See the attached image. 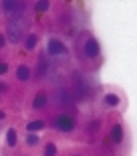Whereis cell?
Listing matches in <instances>:
<instances>
[{
  "label": "cell",
  "instance_id": "6da1fadb",
  "mask_svg": "<svg viewBox=\"0 0 137 156\" xmlns=\"http://www.w3.org/2000/svg\"><path fill=\"white\" fill-rule=\"evenodd\" d=\"M57 128H58V130H63V132H71V130L75 128L73 118H68V116H61V118H57Z\"/></svg>",
  "mask_w": 137,
  "mask_h": 156
},
{
  "label": "cell",
  "instance_id": "7a4b0ae2",
  "mask_svg": "<svg viewBox=\"0 0 137 156\" xmlns=\"http://www.w3.org/2000/svg\"><path fill=\"white\" fill-rule=\"evenodd\" d=\"M48 53L51 55H65L67 53V47L63 45V43H58V41H48Z\"/></svg>",
  "mask_w": 137,
  "mask_h": 156
},
{
  "label": "cell",
  "instance_id": "3957f363",
  "mask_svg": "<svg viewBox=\"0 0 137 156\" xmlns=\"http://www.w3.org/2000/svg\"><path fill=\"white\" fill-rule=\"evenodd\" d=\"M97 53H99V43L95 39H89L85 43V55L93 59V57H97Z\"/></svg>",
  "mask_w": 137,
  "mask_h": 156
},
{
  "label": "cell",
  "instance_id": "277c9868",
  "mask_svg": "<svg viewBox=\"0 0 137 156\" xmlns=\"http://www.w3.org/2000/svg\"><path fill=\"white\" fill-rule=\"evenodd\" d=\"M8 30H10V39H12V43H16L18 39H20V24H8Z\"/></svg>",
  "mask_w": 137,
  "mask_h": 156
},
{
  "label": "cell",
  "instance_id": "5b68a950",
  "mask_svg": "<svg viewBox=\"0 0 137 156\" xmlns=\"http://www.w3.org/2000/svg\"><path fill=\"white\" fill-rule=\"evenodd\" d=\"M16 75H18V79H20V81H26L30 77V69L26 67V65H20L18 71H16Z\"/></svg>",
  "mask_w": 137,
  "mask_h": 156
},
{
  "label": "cell",
  "instance_id": "8992f818",
  "mask_svg": "<svg viewBox=\"0 0 137 156\" xmlns=\"http://www.w3.org/2000/svg\"><path fill=\"white\" fill-rule=\"evenodd\" d=\"M111 138H113V142H121V138H123V128L115 126L113 130H111Z\"/></svg>",
  "mask_w": 137,
  "mask_h": 156
},
{
  "label": "cell",
  "instance_id": "52a82bcc",
  "mask_svg": "<svg viewBox=\"0 0 137 156\" xmlns=\"http://www.w3.org/2000/svg\"><path fill=\"white\" fill-rule=\"evenodd\" d=\"M40 128H45V122L42 120H34V122H28V124H26V130H28V132L40 130Z\"/></svg>",
  "mask_w": 137,
  "mask_h": 156
},
{
  "label": "cell",
  "instance_id": "ba28073f",
  "mask_svg": "<svg viewBox=\"0 0 137 156\" xmlns=\"http://www.w3.org/2000/svg\"><path fill=\"white\" fill-rule=\"evenodd\" d=\"M6 144L8 146H14L16 144V130H8V132H6Z\"/></svg>",
  "mask_w": 137,
  "mask_h": 156
},
{
  "label": "cell",
  "instance_id": "9c48e42d",
  "mask_svg": "<svg viewBox=\"0 0 137 156\" xmlns=\"http://www.w3.org/2000/svg\"><path fill=\"white\" fill-rule=\"evenodd\" d=\"M45 104H46V98L42 95V93H38V95L34 98V108H36V110H40V108H45Z\"/></svg>",
  "mask_w": 137,
  "mask_h": 156
},
{
  "label": "cell",
  "instance_id": "30bf717a",
  "mask_svg": "<svg viewBox=\"0 0 137 156\" xmlns=\"http://www.w3.org/2000/svg\"><path fill=\"white\" fill-rule=\"evenodd\" d=\"M105 104L113 108V105H117V104H119V98H117V95H107V98H105Z\"/></svg>",
  "mask_w": 137,
  "mask_h": 156
},
{
  "label": "cell",
  "instance_id": "8fae6325",
  "mask_svg": "<svg viewBox=\"0 0 137 156\" xmlns=\"http://www.w3.org/2000/svg\"><path fill=\"white\" fill-rule=\"evenodd\" d=\"M24 45H26V49H34V47H36V37L34 35L26 37V43H24Z\"/></svg>",
  "mask_w": 137,
  "mask_h": 156
},
{
  "label": "cell",
  "instance_id": "7c38bea8",
  "mask_svg": "<svg viewBox=\"0 0 137 156\" xmlns=\"http://www.w3.org/2000/svg\"><path fill=\"white\" fill-rule=\"evenodd\" d=\"M55 154H57V146H55V144H46L45 156H55Z\"/></svg>",
  "mask_w": 137,
  "mask_h": 156
},
{
  "label": "cell",
  "instance_id": "4fadbf2b",
  "mask_svg": "<svg viewBox=\"0 0 137 156\" xmlns=\"http://www.w3.org/2000/svg\"><path fill=\"white\" fill-rule=\"evenodd\" d=\"M46 8H48V2H38V4H36V10L38 12H45Z\"/></svg>",
  "mask_w": 137,
  "mask_h": 156
},
{
  "label": "cell",
  "instance_id": "5bb4252c",
  "mask_svg": "<svg viewBox=\"0 0 137 156\" xmlns=\"http://www.w3.org/2000/svg\"><path fill=\"white\" fill-rule=\"evenodd\" d=\"M26 142H28V144H36V142H38V138H36L34 134H28V138H26Z\"/></svg>",
  "mask_w": 137,
  "mask_h": 156
},
{
  "label": "cell",
  "instance_id": "9a60e30c",
  "mask_svg": "<svg viewBox=\"0 0 137 156\" xmlns=\"http://www.w3.org/2000/svg\"><path fill=\"white\" fill-rule=\"evenodd\" d=\"M6 69H8V67H6L4 63H0V73H6Z\"/></svg>",
  "mask_w": 137,
  "mask_h": 156
},
{
  "label": "cell",
  "instance_id": "2e32d148",
  "mask_svg": "<svg viewBox=\"0 0 137 156\" xmlns=\"http://www.w3.org/2000/svg\"><path fill=\"white\" fill-rule=\"evenodd\" d=\"M4 43H6V41H4V37L0 35V47H4Z\"/></svg>",
  "mask_w": 137,
  "mask_h": 156
},
{
  "label": "cell",
  "instance_id": "e0dca14e",
  "mask_svg": "<svg viewBox=\"0 0 137 156\" xmlns=\"http://www.w3.org/2000/svg\"><path fill=\"white\" fill-rule=\"evenodd\" d=\"M6 89V85H2V83H0V91H4Z\"/></svg>",
  "mask_w": 137,
  "mask_h": 156
},
{
  "label": "cell",
  "instance_id": "ac0fdd59",
  "mask_svg": "<svg viewBox=\"0 0 137 156\" xmlns=\"http://www.w3.org/2000/svg\"><path fill=\"white\" fill-rule=\"evenodd\" d=\"M0 120H4V112H0Z\"/></svg>",
  "mask_w": 137,
  "mask_h": 156
}]
</instances>
